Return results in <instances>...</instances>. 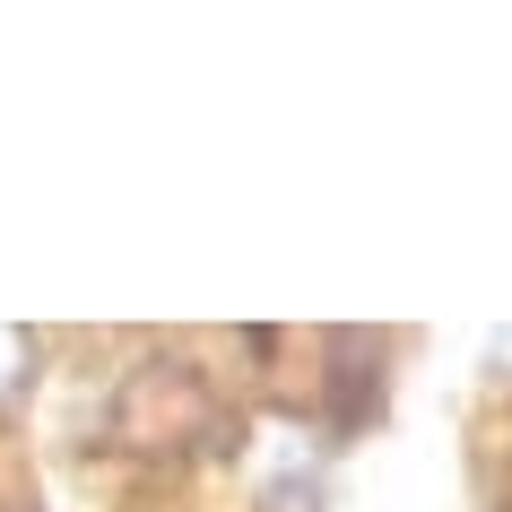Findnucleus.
Returning a JSON list of instances; mask_svg holds the SVG:
<instances>
[{
    "label": "nucleus",
    "instance_id": "obj_2",
    "mask_svg": "<svg viewBox=\"0 0 512 512\" xmlns=\"http://www.w3.org/2000/svg\"><path fill=\"white\" fill-rule=\"evenodd\" d=\"M18 365H27V339H18V330H0V382L18 374Z\"/></svg>",
    "mask_w": 512,
    "mask_h": 512
},
{
    "label": "nucleus",
    "instance_id": "obj_1",
    "mask_svg": "<svg viewBox=\"0 0 512 512\" xmlns=\"http://www.w3.org/2000/svg\"><path fill=\"white\" fill-rule=\"evenodd\" d=\"M209 426H217V391L191 374V365H139V374L122 382V434L148 443V452H183V443H200Z\"/></svg>",
    "mask_w": 512,
    "mask_h": 512
}]
</instances>
